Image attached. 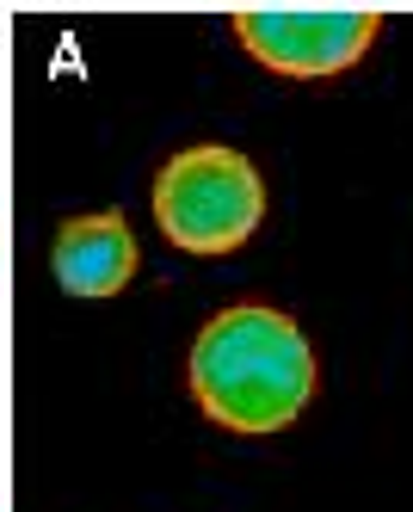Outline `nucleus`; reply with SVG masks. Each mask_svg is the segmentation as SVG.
<instances>
[{
    "instance_id": "7ed1b4c3",
    "label": "nucleus",
    "mask_w": 413,
    "mask_h": 512,
    "mask_svg": "<svg viewBox=\"0 0 413 512\" xmlns=\"http://www.w3.org/2000/svg\"><path fill=\"white\" fill-rule=\"evenodd\" d=\"M235 31L259 68L290 81H321L346 68L377 44L383 13L370 7H241Z\"/></svg>"
},
{
    "instance_id": "f257e3e1",
    "label": "nucleus",
    "mask_w": 413,
    "mask_h": 512,
    "mask_svg": "<svg viewBox=\"0 0 413 512\" xmlns=\"http://www.w3.org/2000/svg\"><path fill=\"white\" fill-rule=\"evenodd\" d=\"M192 395L229 432H284L315 401V352L284 309L235 303L192 346Z\"/></svg>"
},
{
    "instance_id": "20e7f679",
    "label": "nucleus",
    "mask_w": 413,
    "mask_h": 512,
    "mask_svg": "<svg viewBox=\"0 0 413 512\" xmlns=\"http://www.w3.org/2000/svg\"><path fill=\"white\" fill-rule=\"evenodd\" d=\"M136 235L118 210H99V216H74V223L56 229L50 247V266L56 284L68 297H118V290L136 278Z\"/></svg>"
},
{
    "instance_id": "f03ea898",
    "label": "nucleus",
    "mask_w": 413,
    "mask_h": 512,
    "mask_svg": "<svg viewBox=\"0 0 413 512\" xmlns=\"http://www.w3.org/2000/svg\"><path fill=\"white\" fill-rule=\"evenodd\" d=\"M259 216H266V179L259 167L222 142H204V149H185L161 167L155 179V223L173 247L198 253V260H222L235 253Z\"/></svg>"
}]
</instances>
